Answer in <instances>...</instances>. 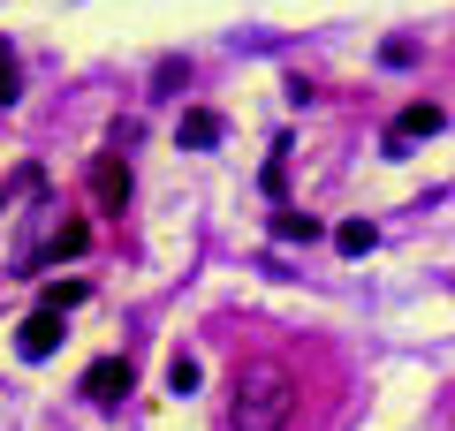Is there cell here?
<instances>
[{
  "label": "cell",
  "instance_id": "ba28073f",
  "mask_svg": "<svg viewBox=\"0 0 455 431\" xmlns=\"http://www.w3.org/2000/svg\"><path fill=\"white\" fill-rule=\"evenodd\" d=\"M372 242H379V227H372V220H341V227H334V250H341V257H364Z\"/></svg>",
  "mask_w": 455,
  "mask_h": 431
},
{
  "label": "cell",
  "instance_id": "52a82bcc",
  "mask_svg": "<svg viewBox=\"0 0 455 431\" xmlns=\"http://www.w3.org/2000/svg\"><path fill=\"white\" fill-rule=\"evenodd\" d=\"M197 386H205V364H197V356H167V394H197Z\"/></svg>",
  "mask_w": 455,
  "mask_h": 431
},
{
  "label": "cell",
  "instance_id": "5b68a950",
  "mask_svg": "<svg viewBox=\"0 0 455 431\" xmlns=\"http://www.w3.org/2000/svg\"><path fill=\"white\" fill-rule=\"evenodd\" d=\"M16 349L31 356V364H38V356H53V349H61V310H53V303H38L31 318H23V333H16Z\"/></svg>",
  "mask_w": 455,
  "mask_h": 431
},
{
  "label": "cell",
  "instance_id": "277c9868",
  "mask_svg": "<svg viewBox=\"0 0 455 431\" xmlns=\"http://www.w3.org/2000/svg\"><path fill=\"white\" fill-rule=\"evenodd\" d=\"M137 386V371H130V356H99L92 371H84V401H122Z\"/></svg>",
  "mask_w": 455,
  "mask_h": 431
},
{
  "label": "cell",
  "instance_id": "5bb4252c",
  "mask_svg": "<svg viewBox=\"0 0 455 431\" xmlns=\"http://www.w3.org/2000/svg\"><path fill=\"white\" fill-rule=\"evenodd\" d=\"M0 212H8V190H0Z\"/></svg>",
  "mask_w": 455,
  "mask_h": 431
},
{
  "label": "cell",
  "instance_id": "9c48e42d",
  "mask_svg": "<svg viewBox=\"0 0 455 431\" xmlns=\"http://www.w3.org/2000/svg\"><path fill=\"white\" fill-rule=\"evenodd\" d=\"M46 250H53V257H84V250H92V227H84V220H61Z\"/></svg>",
  "mask_w": 455,
  "mask_h": 431
},
{
  "label": "cell",
  "instance_id": "8fae6325",
  "mask_svg": "<svg viewBox=\"0 0 455 431\" xmlns=\"http://www.w3.org/2000/svg\"><path fill=\"white\" fill-rule=\"evenodd\" d=\"M84 295H92V287H84V280H53V287H46V303H53V310H76Z\"/></svg>",
  "mask_w": 455,
  "mask_h": 431
},
{
  "label": "cell",
  "instance_id": "30bf717a",
  "mask_svg": "<svg viewBox=\"0 0 455 431\" xmlns=\"http://www.w3.org/2000/svg\"><path fill=\"white\" fill-rule=\"evenodd\" d=\"M274 235L281 242H311V235H319V220H304V212H274Z\"/></svg>",
  "mask_w": 455,
  "mask_h": 431
},
{
  "label": "cell",
  "instance_id": "4fadbf2b",
  "mask_svg": "<svg viewBox=\"0 0 455 431\" xmlns=\"http://www.w3.org/2000/svg\"><path fill=\"white\" fill-rule=\"evenodd\" d=\"M379 61H387V68H410V61H418V38H387V46H379Z\"/></svg>",
  "mask_w": 455,
  "mask_h": 431
},
{
  "label": "cell",
  "instance_id": "7c38bea8",
  "mask_svg": "<svg viewBox=\"0 0 455 431\" xmlns=\"http://www.w3.org/2000/svg\"><path fill=\"white\" fill-rule=\"evenodd\" d=\"M16 83H23V68H16V53L0 46V106H16Z\"/></svg>",
  "mask_w": 455,
  "mask_h": 431
},
{
  "label": "cell",
  "instance_id": "8992f818",
  "mask_svg": "<svg viewBox=\"0 0 455 431\" xmlns=\"http://www.w3.org/2000/svg\"><path fill=\"white\" fill-rule=\"evenodd\" d=\"M175 144H182V152H212V144H220V114L190 106V114L175 121Z\"/></svg>",
  "mask_w": 455,
  "mask_h": 431
},
{
  "label": "cell",
  "instance_id": "6da1fadb",
  "mask_svg": "<svg viewBox=\"0 0 455 431\" xmlns=\"http://www.w3.org/2000/svg\"><path fill=\"white\" fill-rule=\"evenodd\" d=\"M289 416H296V379L281 364H243L235 371L228 431H289Z\"/></svg>",
  "mask_w": 455,
  "mask_h": 431
},
{
  "label": "cell",
  "instance_id": "3957f363",
  "mask_svg": "<svg viewBox=\"0 0 455 431\" xmlns=\"http://www.w3.org/2000/svg\"><path fill=\"white\" fill-rule=\"evenodd\" d=\"M92 197L107 212L130 205V160H122V152H99V160H92Z\"/></svg>",
  "mask_w": 455,
  "mask_h": 431
},
{
  "label": "cell",
  "instance_id": "7a4b0ae2",
  "mask_svg": "<svg viewBox=\"0 0 455 431\" xmlns=\"http://www.w3.org/2000/svg\"><path fill=\"white\" fill-rule=\"evenodd\" d=\"M440 121H448V114H440L433 98H418V106H403V114H395V129H387V152H395V160H403L410 144H425V137H440Z\"/></svg>",
  "mask_w": 455,
  "mask_h": 431
}]
</instances>
